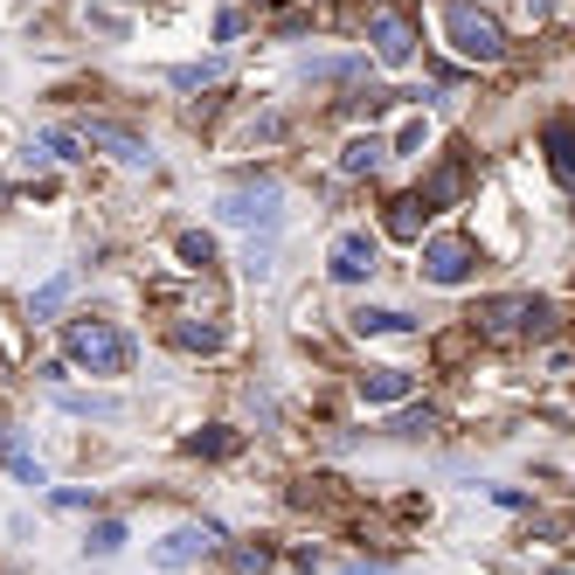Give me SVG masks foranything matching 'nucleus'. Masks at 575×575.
Masks as SVG:
<instances>
[{"instance_id":"f257e3e1","label":"nucleus","mask_w":575,"mask_h":575,"mask_svg":"<svg viewBox=\"0 0 575 575\" xmlns=\"http://www.w3.org/2000/svg\"><path fill=\"white\" fill-rule=\"evenodd\" d=\"M63 354L76 360V368H91V375H125V360H133V339H125L112 320H76L63 333Z\"/></svg>"},{"instance_id":"f03ea898","label":"nucleus","mask_w":575,"mask_h":575,"mask_svg":"<svg viewBox=\"0 0 575 575\" xmlns=\"http://www.w3.org/2000/svg\"><path fill=\"white\" fill-rule=\"evenodd\" d=\"M479 333H492V339H513V333L547 339V333H555V305H547V299H492L479 312Z\"/></svg>"},{"instance_id":"7ed1b4c3","label":"nucleus","mask_w":575,"mask_h":575,"mask_svg":"<svg viewBox=\"0 0 575 575\" xmlns=\"http://www.w3.org/2000/svg\"><path fill=\"white\" fill-rule=\"evenodd\" d=\"M443 29H451V49H458L464 63H500V56H506L500 21H492V14H479V8H464V0H458L451 14H443Z\"/></svg>"},{"instance_id":"20e7f679","label":"nucleus","mask_w":575,"mask_h":575,"mask_svg":"<svg viewBox=\"0 0 575 575\" xmlns=\"http://www.w3.org/2000/svg\"><path fill=\"white\" fill-rule=\"evenodd\" d=\"M479 271V243L472 237H430L424 243V278L430 284H472Z\"/></svg>"},{"instance_id":"39448f33","label":"nucleus","mask_w":575,"mask_h":575,"mask_svg":"<svg viewBox=\"0 0 575 575\" xmlns=\"http://www.w3.org/2000/svg\"><path fill=\"white\" fill-rule=\"evenodd\" d=\"M326 271H333L339 284H360V278H375V271H381V243L368 237V229H347V237H333Z\"/></svg>"},{"instance_id":"423d86ee","label":"nucleus","mask_w":575,"mask_h":575,"mask_svg":"<svg viewBox=\"0 0 575 575\" xmlns=\"http://www.w3.org/2000/svg\"><path fill=\"white\" fill-rule=\"evenodd\" d=\"M368 42H375V56H381L388 70H402V63L416 56V29H409L396 8H375V14H368Z\"/></svg>"},{"instance_id":"0eeeda50","label":"nucleus","mask_w":575,"mask_h":575,"mask_svg":"<svg viewBox=\"0 0 575 575\" xmlns=\"http://www.w3.org/2000/svg\"><path fill=\"white\" fill-rule=\"evenodd\" d=\"M216 216L237 229H278V188H237L216 201Z\"/></svg>"},{"instance_id":"6e6552de","label":"nucleus","mask_w":575,"mask_h":575,"mask_svg":"<svg viewBox=\"0 0 575 575\" xmlns=\"http://www.w3.org/2000/svg\"><path fill=\"white\" fill-rule=\"evenodd\" d=\"M216 541H222V527H174L160 547H153V568H188L201 555H216Z\"/></svg>"},{"instance_id":"1a4fd4ad","label":"nucleus","mask_w":575,"mask_h":575,"mask_svg":"<svg viewBox=\"0 0 575 575\" xmlns=\"http://www.w3.org/2000/svg\"><path fill=\"white\" fill-rule=\"evenodd\" d=\"M84 139H91V146H104L118 167H146V160H153L146 139H139V133H125V125H112V118H91V125H84Z\"/></svg>"},{"instance_id":"9d476101","label":"nucleus","mask_w":575,"mask_h":575,"mask_svg":"<svg viewBox=\"0 0 575 575\" xmlns=\"http://www.w3.org/2000/svg\"><path fill=\"white\" fill-rule=\"evenodd\" d=\"M402 396H416L409 368H368L360 375V402H402Z\"/></svg>"},{"instance_id":"9b49d317","label":"nucleus","mask_w":575,"mask_h":575,"mask_svg":"<svg viewBox=\"0 0 575 575\" xmlns=\"http://www.w3.org/2000/svg\"><path fill=\"white\" fill-rule=\"evenodd\" d=\"M541 146H547V167L562 174V188H575V125H568V118H547Z\"/></svg>"},{"instance_id":"f8f14e48","label":"nucleus","mask_w":575,"mask_h":575,"mask_svg":"<svg viewBox=\"0 0 575 575\" xmlns=\"http://www.w3.org/2000/svg\"><path fill=\"white\" fill-rule=\"evenodd\" d=\"M424 216H430V201L424 195H402V201H388V237H396V243H416V237H424Z\"/></svg>"},{"instance_id":"ddd939ff","label":"nucleus","mask_w":575,"mask_h":575,"mask_svg":"<svg viewBox=\"0 0 575 575\" xmlns=\"http://www.w3.org/2000/svg\"><path fill=\"white\" fill-rule=\"evenodd\" d=\"M381 160H388V139H375V133H360V139L339 146V174H375Z\"/></svg>"},{"instance_id":"4468645a","label":"nucleus","mask_w":575,"mask_h":575,"mask_svg":"<svg viewBox=\"0 0 575 575\" xmlns=\"http://www.w3.org/2000/svg\"><path fill=\"white\" fill-rule=\"evenodd\" d=\"M70 292H76V271H56V278H49L42 292L29 299V320H56V312L70 305Z\"/></svg>"},{"instance_id":"2eb2a0df","label":"nucleus","mask_w":575,"mask_h":575,"mask_svg":"<svg viewBox=\"0 0 575 575\" xmlns=\"http://www.w3.org/2000/svg\"><path fill=\"white\" fill-rule=\"evenodd\" d=\"M458 195H464V160H443V167L424 180V201H430V208H451Z\"/></svg>"},{"instance_id":"dca6fc26","label":"nucleus","mask_w":575,"mask_h":575,"mask_svg":"<svg viewBox=\"0 0 575 575\" xmlns=\"http://www.w3.org/2000/svg\"><path fill=\"white\" fill-rule=\"evenodd\" d=\"M56 409H70V416H97V424H118V416H125L118 396H70V388H56Z\"/></svg>"},{"instance_id":"f3484780","label":"nucleus","mask_w":575,"mask_h":575,"mask_svg":"<svg viewBox=\"0 0 575 575\" xmlns=\"http://www.w3.org/2000/svg\"><path fill=\"white\" fill-rule=\"evenodd\" d=\"M174 91H201V84H222V56H201V63H174L167 70Z\"/></svg>"},{"instance_id":"a211bd4d","label":"nucleus","mask_w":575,"mask_h":575,"mask_svg":"<svg viewBox=\"0 0 575 575\" xmlns=\"http://www.w3.org/2000/svg\"><path fill=\"white\" fill-rule=\"evenodd\" d=\"M416 320H409V312H388V305H360L354 312V333H409Z\"/></svg>"},{"instance_id":"6ab92c4d","label":"nucleus","mask_w":575,"mask_h":575,"mask_svg":"<svg viewBox=\"0 0 575 575\" xmlns=\"http://www.w3.org/2000/svg\"><path fill=\"white\" fill-rule=\"evenodd\" d=\"M174 347H188V354H216V347H222V326H208V320H201V326H195V320H180V326H174Z\"/></svg>"},{"instance_id":"aec40b11","label":"nucleus","mask_w":575,"mask_h":575,"mask_svg":"<svg viewBox=\"0 0 575 575\" xmlns=\"http://www.w3.org/2000/svg\"><path fill=\"white\" fill-rule=\"evenodd\" d=\"M188 451H195V458H237L243 437H237V430H201V437H188Z\"/></svg>"},{"instance_id":"412c9836","label":"nucleus","mask_w":575,"mask_h":575,"mask_svg":"<svg viewBox=\"0 0 575 575\" xmlns=\"http://www.w3.org/2000/svg\"><path fill=\"white\" fill-rule=\"evenodd\" d=\"M174 250H180V264H216V237L208 229H180Z\"/></svg>"},{"instance_id":"4be33fe9","label":"nucleus","mask_w":575,"mask_h":575,"mask_svg":"<svg viewBox=\"0 0 575 575\" xmlns=\"http://www.w3.org/2000/svg\"><path fill=\"white\" fill-rule=\"evenodd\" d=\"M118 547H125V527H118V520H97V527L84 534V555H118Z\"/></svg>"},{"instance_id":"5701e85b","label":"nucleus","mask_w":575,"mask_h":575,"mask_svg":"<svg viewBox=\"0 0 575 575\" xmlns=\"http://www.w3.org/2000/svg\"><path fill=\"white\" fill-rule=\"evenodd\" d=\"M35 146L49 153V160H84V133H42Z\"/></svg>"},{"instance_id":"b1692460","label":"nucleus","mask_w":575,"mask_h":575,"mask_svg":"<svg viewBox=\"0 0 575 575\" xmlns=\"http://www.w3.org/2000/svg\"><path fill=\"white\" fill-rule=\"evenodd\" d=\"M437 430V409H409V416H396V437H430Z\"/></svg>"},{"instance_id":"393cba45","label":"nucleus","mask_w":575,"mask_h":575,"mask_svg":"<svg viewBox=\"0 0 575 575\" xmlns=\"http://www.w3.org/2000/svg\"><path fill=\"white\" fill-rule=\"evenodd\" d=\"M271 562H278V555H271L264 541H257V547H237V568H243V575H264Z\"/></svg>"},{"instance_id":"a878e982","label":"nucleus","mask_w":575,"mask_h":575,"mask_svg":"<svg viewBox=\"0 0 575 575\" xmlns=\"http://www.w3.org/2000/svg\"><path fill=\"white\" fill-rule=\"evenodd\" d=\"M424 139H430V125H424V118H409L402 133H396V153H424Z\"/></svg>"},{"instance_id":"bb28decb","label":"nucleus","mask_w":575,"mask_h":575,"mask_svg":"<svg viewBox=\"0 0 575 575\" xmlns=\"http://www.w3.org/2000/svg\"><path fill=\"white\" fill-rule=\"evenodd\" d=\"M14 479H21V485H35V492L49 485V472H42V464H35L29 451H14Z\"/></svg>"},{"instance_id":"cd10ccee","label":"nucleus","mask_w":575,"mask_h":575,"mask_svg":"<svg viewBox=\"0 0 575 575\" xmlns=\"http://www.w3.org/2000/svg\"><path fill=\"white\" fill-rule=\"evenodd\" d=\"M49 506H63V513H84V506H91V492H84V485H63V492H49Z\"/></svg>"},{"instance_id":"c85d7f7f","label":"nucleus","mask_w":575,"mask_h":575,"mask_svg":"<svg viewBox=\"0 0 575 575\" xmlns=\"http://www.w3.org/2000/svg\"><path fill=\"white\" fill-rule=\"evenodd\" d=\"M216 35H222V42H237V35H243V14H237V8H222V14H216Z\"/></svg>"},{"instance_id":"c756f323","label":"nucleus","mask_w":575,"mask_h":575,"mask_svg":"<svg viewBox=\"0 0 575 575\" xmlns=\"http://www.w3.org/2000/svg\"><path fill=\"white\" fill-rule=\"evenodd\" d=\"M0 451H8V430H0Z\"/></svg>"},{"instance_id":"7c9ffc66","label":"nucleus","mask_w":575,"mask_h":575,"mask_svg":"<svg viewBox=\"0 0 575 575\" xmlns=\"http://www.w3.org/2000/svg\"><path fill=\"white\" fill-rule=\"evenodd\" d=\"M547 575H568V568H547Z\"/></svg>"}]
</instances>
